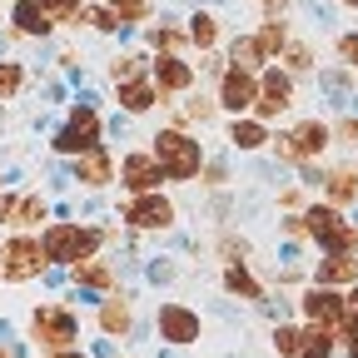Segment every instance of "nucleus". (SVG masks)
<instances>
[{
  "mask_svg": "<svg viewBox=\"0 0 358 358\" xmlns=\"http://www.w3.org/2000/svg\"><path fill=\"white\" fill-rule=\"evenodd\" d=\"M0 358H10V353H6V348H0Z\"/></svg>",
  "mask_w": 358,
  "mask_h": 358,
  "instance_id": "nucleus-43",
  "label": "nucleus"
},
{
  "mask_svg": "<svg viewBox=\"0 0 358 358\" xmlns=\"http://www.w3.org/2000/svg\"><path fill=\"white\" fill-rule=\"evenodd\" d=\"M348 358H358V319H348Z\"/></svg>",
  "mask_w": 358,
  "mask_h": 358,
  "instance_id": "nucleus-38",
  "label": "nucleus"
},
{
  "mask_svg": "<svg viewBox=\"0 0 358 358\" xmlns=\"http://www.w3.org/2000/svg\"><path fill=\"white\" fill-rule=\"evenodd\" d=\"M100 229H85V224H50L45 229V254L50 264H80V259H95L100 249Z\"/></svg>",
  "mask_w": 358,
  "mask_h": 358,
  "instance_id": "nucleus-1",
  "label": "nucleus"
},
{
  "mask_svg": "<svg viewBox=\"0 0 358 358\" xmlns=\"http://www.w3.org/2000/svg\"><path fill=\"white\" fill-rule=\"evenodd\" d=\"M30 334H35V343H45V348H70V343L80 338V319H75L70 308H60V303H45V308H35Z\"/></svg>",
  "mask_w": 358,
  "mask_h": 358,
  "instance_id": "nucleus-5",
  "label": "nucleus"
},
{
  "mask_svg": "<svg viewBox=\"0 0 358 358\" xmlns=\"http://www.w3.org/2000/svg\"><path fill=\"white\" fill-rule=\"evenodd\" d=\"M20 85H25V70H20L15 60H0V100H10Z\"/></svg>",
  "mask_w": 358,
  "mask_h": 358,
  "instance_id": "nucleus-28",
  "label": "nucleus"
},
{
  "mask_svg": "<svg viewBox=\"0 0 358 358\" xmlns=\"http://www.w3.org/2000/svg\"><path fill=\"white\" fill-rule=\"evenodd\" d=\"M155 85L159 90H189L194 85V70L179 60V55H159L155 60Z\"/></svg>",
  "mask_w": 358,
  "mask_h": 358,
  "instance_id": "nucleus-16",
  "label": "nucleus"
},
{
  "mask_svg": "<svg viewBox=\"0 0 358 358\" xmlns=\"http://www.w3.org/2000/svg\"><path fill=\"white\" fill-rule=\"evenodd\" d=\"M308 234L313 239H319V244H329L334 254H348V249H358V229H353V224L334 209V204H313L308 214Z\"/></svg>",
  "mask_w": 358,
  "mask_h": 358,
  "instance_id": "nucleus-4",
  "label": "nucleus"
},
{
  "mask_svg": "<svg viewBox=\"0 0 358 358\" xmlns=\"http://www.w3.org/2000/svg\"><path fill=\"white\" fill-rule=\"evenodd\" d=\"M15 209H20V199H10V194H0V224H15Z\"/></svg>",
  "mask_w": 358,
  "mask_h": 358,
  "instance_id": "nucleus-36",
  "label": "nucleus"
},
{
  "mask_svg": "<svg viewBox=\"0 0 358 358\" xmlns=\"http://www.w3.org/2000/svg\"><path fill=\"white\" fill-rule=\"evenodd\" d=\"M100 329H105V334H129V303H124V299H105Z\"/></svg>",
  "mask_w": 358,
  "mask_h": 358,
  "instance_id": "nucleus-22",
  "label": "nucleus"
},
{
  "mask_svg": "<svg viewBox=\"0 0 358 358\" xmlns=\"http://www.w3.org/2000/svg\"><path fill=\"white\" fill-rule=\"evenodd\" d=\"M338 55H343L348 65H358V35H343V40H338Z\"/></svg>",
  "mask_w": 358,
  "mask_h": 358,
  "instance_id": "nucleus-35",
  "label": "nucleus"
},
{
  "mask_svg": "<svg viewBox=\"0 0 358 358\" xmlns=\"http://www.w3.org/2000/svg\"><path fill=\"white\" fill-rule=\"evenodd\" d=\"M348 279H358V259L334 254V259H324V264H319V284H348Z\"/></svg>",
  "mask_w": 358,
  "mask_h": 358,
  "instance_id": "nucleus-21",
  "label": "nucleus"
},
{
  "mask_svg": "<svg viewBox=\"0 0 358 358\" xmlns=\"http://www.w3.org/2000/svg\"><path fill=\"white\" fill-rule=\"evenodd\" d=\"M45 264H50L45 239H10L6 249H0V279H6V284H25V279L40 274Z\"/></svg>",
  "mask_w": 358,
  "mask_h": 358,
  "instance_id": "nucleus-3",
  "label": "nucleus"
},
{
  "mask_svg": "<svg viewBox=\"0 0 358 358\" xmlns=\"http://www.w3.org/2000/svg\"><path fill=\"white\" fill-rule=\"evenodd\" d=\"M75 179H80V185H90V189L110 185V155H105L100 145H95V150H85L80 164H75Z\"/></svg>",
  "mask_w": 358,
  "mask_h": 358,
  "instance_id": "nucleus-15",
  "label": "nucleus"
},
{
  "mask_svg": "<svg viewBox=\"0 0 358 358\" xmlns=\"http://www.w3.org/2000/svg\"><path fill=\"white\" fill-rule=\"evenodd\" d=\"M224 289L239 294V299H249V303H259V299H264V289L249 279V268H244V264H229V268H224Z\"/></svg>",
  "mask_w": 358,
  "mask_h": 358,
  "instance_id": "nucleus-19",
  "label": "nucleus"
},
{
  "mask_svg": "<svg viewBox=\"0 0 358 358\" xmlns=\"http://www.w3.org/2000/svg\"><path fill=\"white\" fill-rule=\"evenodd\" d=\"M274 348H279L284 358H299V348H303V334H299V329H279V334H274Z\"/></svg>",
  "mask_w": 358,
  "mask_h": 358,
  "instance_id": "nucleus-29",
  "label": "nucleus"
},
{
  "mask_svg": "<svg viewBox=\"0 0 358 358\" xmlns=\"http://www.w3.org/2000/svg\"><path fill=\"white\" fill-rule=\"evenodd\" d=\"M155 90H159L155 80H124V85H120V105H124L129 115H145V110L155 105Z\"/></svg>",
  "mask_w": 358,
  "mask_h": 358,
  "instance_id": "nucleus-17",
  "label": "nucleus"
},
{
  "mask_svg": "<svg viewBox=\"0 0 358 358\" xmlns=\"http://www.w3.org/2000/svg\"><path fill=\"white\" fill-rule=\"evenodd\" d=\"M45 219V204L30 194V199H20V209H15V224H40Z\"/></svg>",
  "mask_w": 358,
  "mask_h": 358,
  "instance_id": "nucleus-30",
  "label": "nucleus"
},
{
  "mask_svg": "<svg viewBox=\"0 0 358 358\" xmlns=\"http://www.w3.org/2000/svg\"><path fill=\"white\" fill-rule=\"evenodd\" d=\"M10 20H15V30H20V35H45V30H50V20H55V15L45 10L40 0H15Z\"/></svg>",
  "mask_w": 358,
  "mask_h": 358,
  "instance_id": "nucleus-14",
  "label": "nucleus"
},
{
  "mask_svg": "<svg viewBox=\"0 0 358 358\" xmlns=\"http://www.w3.org/2000/svg\"><path fill=\"white\" fill-rule=\"evenodd\" d=\"M229 140H234V150H264L268 129H264L259 120H234V124H229Z\"/></svg>",
  "mask_w": 358,
  "mask_h": 358,
  "instance_id": "nucleus-20",
  "label": "nucleus"
},
{
  "mask_svg": "<svg viewBox=\"0 0 358 358\" xmlns=\"http://www.w3.org/2000/svg\"><path fill=\"white\" fill-rule=\"evenodd\" d=\"M329 199L334 204H353L358 199V174L353 169H334L329 174Z\"/></svg>",
  "mask_w": 358,
  "mask_h": 358,
  "instance_id": "nucleus-23",
  "label": "nucleus"
},
{
  "mask_svg": "<svg viewBox=\"0 0 358 358\" xmlns=\"http://www.w3.org/2000/svg\"><path fill=\"white\" fill-rule=\"evenodd\" d=\"M264 6H279V0H264Z\"/></svg>",
  "mask_w": 358,
  "mask_h": 358,
  "instance_id": "nucleus-42",
  "label": "nucleus"
},
{
  "mask_svg": "<svg viewBox=\"0 0 358 358\" xmlns=\"http://www.w3.org/2000/svg\"><path fill=\"white\" fill-rule=\"evenodd\" d=\"M40 6L50 10L55 20H65V15H80V6H85V0H40Z\"/></svg>",
  "mask_w": 358,
  "mask_h": 358,
  "instance_id": "nucleus-32",
  "label": "nucleus"
},
{
  "mask_svg": "<svg viewBox=\"0 0 358 358\" xmlns=\"http://www.w3.org/2000/svg\"><path fill=\"white\" fill-rule=\"evenodd\" d=\"M343 6H353V10H358V0H343Z\"/></svg>",
  "mask_w": 358,
  "mask_h": 358,
  "instance_id": "nucleus-41",
  "label": "nucleus"
},
{
  "mask_svg": "<svg viewBox=\"0 0 358 358\" xmlns=\"http://www.w3.org/2000/svg\"><path fill=\"white\" fill-rule=\"evenodd\" d=\"M303 319L319 329H348V303L329 289H313V294H303Z\"/></svg>",
  "mask_w": 358,
  "mask_h": 358,
  "instance_id": "nucleus-11",
  "label": "nucleus"
},
{
  "mask_svg": "<svg viewBox=\"0 0 358 358\" xmlns=\"http://www.w3.org/2000/svg\"><path fill=\"white\" fill-rule=\"evenodd\" d=\"M140 70H145V60H140V55H124V60H115V80H120V85H124V80H134Z\"/></svg>",
  "mask_w": 358,
  "mask_h": 358,
  "instance_id": "nucleus-33",
  "label": "nucleus"
},
{
  "mask_svg": "<svg viewBox=\"0 0 358 358\" xmlns=\"http://www.w3.org/2000/svg\"><path fill=\"white\" fill-rule=\"evenodd\" d=\"M294 105V80L284 75V70H264V80H259V100H254V110L264 115V120H274V115H284Z\"/></svg>",
  "mask_w": 358,
  "mask_h": 358,
  "instance_id": "nucleus-10",
  "label": "nucleus"
},
{
  "mask_svg": "<svg viewBox=\"0 0 358 358\" xmlns=\"http://www.w3.org/2000/svg\"><path fill=\"white\" fill-rule=\"evenodd\" d=\"M164 343H194L199 338V313L185 303H159V319H155Z\"/></svg>",
  "mask_w": 358,
  "mask_h": 358,
  "instance_id": "nucleus-9",
  "label": "nucleus"
},
{
  "mask_svg": "<svg viewBox=\"0 0 358 358\" xmlns=\"http://www.w3.org/2000/svg\"><path fill=\"white\" fill-rule=\"evenodd\" d=\"M254 100H259V80H254L244 65H229V70H224V80H219V105L234 110V115H244Z\"/></svg>",
  "mask_w": 358,
  "mask_h": 358,
  "instance_id": "nucleus-8",
  "label": "nucleus"
},
{
  "mask_svg": "<svg viewBox=\"0 0 358 358\" xmlns=\"http://www.w3.org/2000/svg\"><path fill=\"white\" fill-rule=\"evenodd\" d=\"M284 40H289L284 20H268V25L259 30V45H264V55H279V50H284Z\"/></svg>",
  "mask_w": 358,
  "mask_h": 358,
  "instance_id": "nucleus-27",
  "label": "nucleus"
},
{
  "mask_svg": "<svg viewBox=\"0 0 358 358\" xmlns=\"http://www.w3.org/2000/svg\"><path fill=\"white\" fill-rule=\"evenodd\" d=\"M124 219L134 224V229H169V224H174V204L159 199V194H140V199L124 204Z\"/></svg>",
  "mask_w": 358,
  "mask_h": 358,
  "instance_id": "nucleus-12",
  "label": "nucleus"
},
{
  "mask_svg": "<svg viewBox=\"0 0 358 358\" xmlns=\"http://www.w3.org/2000/svg\"><path fill=\"white\" fill-rule=\"evenodd\" d=\"M274 150H279L284 159H313V155H324V150H329V124H319V120H303L294 134H279V140H274Z\"/></svg>",
  "mask_w": 358,
  "mask_h": 358,
  "instance_id": "nucleus-7",
  "label": "nucleus"
},
{
  "mask_svg": "<svg viewBox=\"0 0 358 358\" xmlns=\"http://www.w3.org/2000/svg\"><path fill=\"white\" fill-rule=\"evenodd\" d=\"M189 40L199 45V50H209V45L219 40V20H214V15H194V25H189Z\"/></svg>",
  "mask_w": 358,
  "mask_h": 358,
  "instance_id": "nucleus-26",
  "label": "nucleus"
},
{
  "mask_svg": "<svg viewBox=\"0 0 358 358\" xmlns=\"http://www.w3.org/2000/svg\"><path fill=\"white\" fill-rule=\"evenodd\" d=\"M45 358H80V353H70V348H65V353H45Z\"/></svg>",
  "mask_w": 358,
  "mask_h": 358,
  "instance_id": "nucleus-40",
  "label": "nucleus"
},
{
  "mask_svg": "<svg viewBox=\"0 0 358 358\" xmlns=\"http://www.w3.org/2000/svg\"><path fill=\"white\" fill-rule=\"evenodd\" d=\"M259 60H268V55H264V45H259V35H244V40H234V65L254 70Z\"/></svg>",
  "mask_w": 358,
  "mask_h": 358,
  "instance_id": "nucleus-25",
  "label": "nucleus"
},
{
  "mask_svg": "<svg viewBox=\"0 0 358 358\" xmlns=\"http://www.w3.org/2000/svg\"><path fill=\"white\" fill-rule=\"evenodd\" d=\"M110 6L124 15V20H145V10H150V0H110Z\"/></svg>",
  "mask_w": 358,
  "mask_h": 358,
  "instance_id": "nucleus-31",
  "label": "nucleus"
},
{
  "mask_svg": "<svg viewBox=\"0 0 358 358\" xmlns=\"http://www.w3.org/2000/svg\"><path fill=\"white\" fill-rule=\"evenodd\" d=\"M289 65H294V70H308V65H313L308 45H289Z\"/></svg>",
  "mask_w": 358,
  "mask_h": 358,
  "instance_id": "nucleus-34",
  "label": "nucleus"
},
{
  "mask_svg": "<svg viewBox=\"0 0 358 358\" xmlns=\"http://www.w3.org/2000/svg\"><path fill=\"white\" fill-rule=\"evenodd\" d=\"M120 174H124V185H129L134 194H150V189H159V179H164V164H159L155 155H124Z\"/></svg>",
  "mask_w": 358,
  "mask_h": 358,
  "instance_id": "nucleus-13",
  "label": "nucleus"
},
{
  "mask_svg": "<svg viewBox=\"0 0 358 358\" xmlns=\"http://www.w3.org/2000/svg\"><path fill=\"white\" fill-rule=\"evenodd\" d=\"M348 308H353V313H358V284H353V294H348Z\"/></svg>",
  "mask_w": 358,
  "mask_h": 358,
  "instance_id": "nucleus-39",
  "label": "nucleus"
},
{
  "mask_svg": "<svg viewBox=\"0 0 358 358\" xmlns=\"http://www.w3.org/2000/svg\"><path fill=\"white\" fill-rule=\"evenodd\" d=\"M334 353V338H329V329H303V348H299V358H329Z\"/></svg>",
  "mask_w": 358,
  "mask_h": 358,
  "instance_id": "nucleus-24",
  "label": "nucleus"
},
{
  "mask_svg": "<svg viewBox=\"0 0 358 358\" xmlns=\"http://www.w3.org/2000/svg\"><path fill=\"white\" fill-rule=\"evenodd\" d=\"M95 145H100V115L90 110V105L70 110L65 129L55 134V150H60V155H85V150H95Z\"/></svg>",
  "mask_w": 358,
  "mask_h": 358,
  "instance_id": "nucleus-6",
  "label": "nucleus"
},
{
  "mask_svg": "<svg viewBox=\"0 0 358 358\" xmlns=\"http://www.w3.org/2000/svg\"><path fill=\"white\" fill-rule=\"evenodd\" d=\"M338 140H343V145H358V120H343V124H338Z\"/></svg>",
  "mask_w": 358,
  "mask_h": 358,
  "instance_id": "nucleus-37",
  "label": "nucleus"
},
{
  "mask_svg": "<svg viewBox=\"0 0 358 358\" xmlns=\"http://www.w3.org/2000/svg\"><path fill=\"white\" fill-rule=\"evenodd\" d=\"M155 159L164 164V179H194L199 164H204L199 140H189V134H179V129L155 134Z\"/></svg>",
  "mask_w": 358,
  "mask_h": 358,
  "instance_id": "nucleus-2",
  "label": "nucleus"
},
{
  "mask_svg": "<svg viewBox=\"0 0 358 358\" xmlns=\"http://www.w3.org/2000/svg\"><path fill=\"white\" fill-rule=\"evenodd\" d=\"M70 274H75V284H85V289H110V284H115L110 264H100V259H80V264H70Z\"/></svg>",
  "mask_w": 358,
  "mask_h": 358,
  "instance_id": "nucleus-18",
  "label": "nucleus"
}]
</instances>
